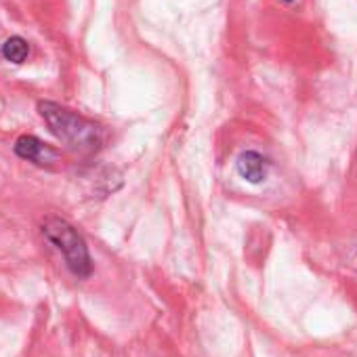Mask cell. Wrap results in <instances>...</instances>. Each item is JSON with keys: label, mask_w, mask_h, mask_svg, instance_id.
Masks as SVG:
<instances>
[{"label": "cell", "mask_w": 357, "mask_h": 357, "mask_svg": "<svg viewBox=\"0 0 357 357\" xmlns=\"http://www.w3.org/2000/svg\"><path fill=\"white\" fill-rule=\"evenodd\" d=\"M13 151H15L17 158L26 160V162H32L36 166H43V168H53V166H57L61 162V153L53 145L40 141L34 135L17 137V141L13 145Z\"/></svg>", "instance_id": "3"}, {"label": "cell", "mask_w": 357, "mask_h": 357, "mask_svg": "<svg viewBox=\"0 0 357 357\" xmlns=\"http://www.w3.org/2000/svg\"><path fill=\"white\" fill-rule=\"evenodd\" d=\"M236 168H238V174L244 178V181H248L252 185H259V183H263L265 178H267L269 168H271V162L263 153L248 149V151H242L238 155Z\"/></svg>", "instance_id": "4"}, {"label": "cell", "mask_w": 357, "mask_h": 357, "mask_svg": "<svg viewBox=\"0 0 357 357\" xmlns=\"http://www.w3.org/2000/svg\"><path fill=\"white\" fill-rule=\"evenodd\" d=\"M0 53H3V57L11 63H26L28 57H30V45L26 38L22 36H11L3 43V49H0Z\"/></svg>", "instance_id": "5"}, {"label": "cell", "mask_w": 357, "mask_h": 357, "mask_svg": "<svg viewBox=\"0 0 357 357\" xmlns=\"http://www.w3.org/2000/svg\"><path fill=\"white\" fill-rule=\"evenodd\" d=\"M284 3H294V0H284Z\"/></svg>", "instance_id": "6"}, {"label": "cell", "mask_w": 357, "mask_h": 357, "mask_svg": "<svg viewBox=\"0 0 357 357\" xmlns=\"http://www.w3.org/2000/svg\"><path fill=\"white\" fill-rule=\"evenodd\" d=\"M38 114L47 122L49 130L55 135L59 143H63L70 151L80 155H93L101 149L105 141V130L95 120L80 116L68 107H61L53 101H40Z\"/></svg>", "instance_id": "1"}, {"label": "cell", "mask_w": 357, "mask_h": 357, "mask_svg": "<svg viewBox=\"0 0 357 357\" xmlns=\"http://www.w3.org/2000/svg\"><path fill=\"white\" fill-rule=\"evenodd\" d=\"M43 236L61 252L68 269L80 278L86 280L93 273V259L86 246V240L82 238V234L66 219L57 217V215H49L43 219L40 225Z\"/></svg>", "instance_id": "2"}]
</instances>
